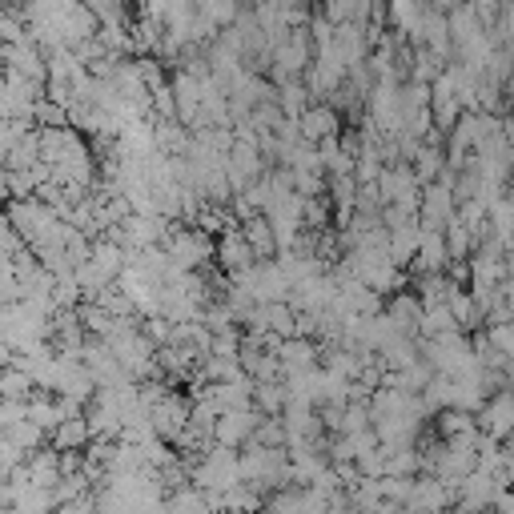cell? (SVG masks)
Returning <instances> with one entry per match:
<instances>
[{
  "mask_svg": "<svg viewBox=\"0 0 514 514\" xmlns=\"http://www.w3.org/2000/svg\"><path fill=\"white\" fill-rule=\"evenodd\" d=\"M342 129V117L330 109V105H310L302 117H298V133H302V141L306 145H326V141H334V137H342L338 133Z\"/></svg>",
  "mask_w": 514,
  "mask_h": 514,
  "instance_id": "cell-1",
  "label": "cell"
},
{
  "mask_svg": "<svg viewBox=\"0 0 514 514\" xmlns=\"http://www.w3.org/2000/svg\"><path fill=\"white\" fill-rule=\"evenodd\" d=\"M217 262L225 266L229 278H237V274H245V270L257 266V253L249 249V241H245L241 229H225V237H221V245H217Z\"/></svg>",
  "mask_w": 514,
  "mask_h": 514,
  "instance_id": "cell-2",
  "label": "cell"
},
{
  "mask_svg": "<svg viewBox=\"0 0 514 514\" xmlns=\"http://www.w3.org/2000/svg\"><path fill=\"white\" fill-rule=\"evenodd\" d=\"M0 49H5V41H0Z\"/></svg>",
  "mask_w": 514,
  "mask_h": 514,
  "instance_id": "cell-3",
  "label": "cell"
}]
</instances>
